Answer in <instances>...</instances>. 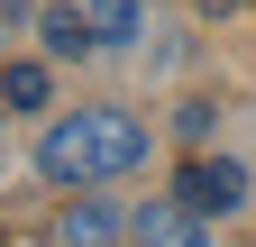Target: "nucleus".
Wrapping results in <instances>:
<instances>
[{
  "mask_svg": "<svg viewBox=\"0 0 256 247\" xmlns=\"http://www.w3.org/2000/svg\"><path fill=\"white\" fill-rule=\"evenodd\" d=\"M138 165H146V119H128V110H74L37 138L46 183H119Z\"/></svg>",
  "mask_w": 256,
  "mask_h": 247,
  "instance_id": "nucleus-1",
  "label": "nucleus"
},
{
  "mask_svg": "<svg viewBox=\"0 0 256 247\" xmlns=\"http://www.w3.org/2000/svg\"><path fill=\"white\" fill-rule=\"evenodd\" d=\"M174 192L202 210V220H229V210L247 202V165H238V156H202V165H183V183H174Z\"/></svg>",
  "mask_w": 256,
  "mask_h": 247,
  "instance_id": "nucleus-2",
  "label": "nucleus"
},
{
  "mask_svg": "<svg viewBox=\"0 0 256 247\" xmlns=\"http://www.w3.org/2000/svg\"><path fill=\"white\" fill-rule=\"evenodd\" d=\"M210 229H220V220H202L183 192H174V202H146L138 220H128V238H210Z\"/></svg>",
  "mask_w": 256,
  "mask_h": 247,
  "instance_id": "nucleus-3",
  "label": "nucleus"
},
{
  "mask_svg": "<svg viewBox=\"0 0 256 247\" xmlns=\"http://www.w3.org/2000/svg\"><path fill=\"white\" fill-rule=\"evenodd\" d=\"M37 37H46V55H92V46H101L92 18H82V0H55V10L37 18Z\"/></svg>",
  "mask_w": 256,
  "mask_h": 247,
  "instance_id": "nucleus-4",
  "label": "nucleus"
},
{
  "mask_svg": "<svg viewBox=\"0 0 256 247\" xmlns=\"http://www.w3.org/2000/svg\"><path fill=\"white\" fill-rule=\"evenodd\" d=\"M82 18H92L101 46H138L146 37V10H138V0H82Z\"/></svg>",
  "mask_w": 256,
  "mask_h": 247,
  "instance_id": "nucleus-5",
  "label": "nucleus"
},
{
  "mask_svg": "<svg viewBox=\"0 0 256 247\" xmlns=\"http://www.w3.org/2000/svg\"><path fill=\"white\" fill-rule=\"evenodd\" d=\"M119 229H128V220H119V210H101V202H74V210L55 220V238H64V247H74V238L92 247V238H119Z\"/></svg>",
  "mask_w": 256,
  "mask_h": 247,
  "instance_id": "nucleus-6",
  "label": "nucleus"
},
{
  "mask_svg": "<svg viewBox=\"0 0 256 247\" xmlns=\"http://www.w3.org/2000/svg\"><path fill=\"white\" fill-rule=\"evenodd\" d=\"M46 64H10V74H0V101H10V110H46Z\"/></svg>",
  "mask_w": 256,
  "mask_h": 247,
  "instance_id": "nucleus-7",
  "label": "nucleus"
},
{
  "mask_svg": "<svg viewBox=\"0 0 256 247\" xmlns=\"http://www.w3.org/2000/svg\"><path fill=\"white\" fill-rule=\"evenodd\" d=\"M192 10H202V18H229V10H247V0H192Z\"/></svg>",
  "mask_w": 256,
  "mask_h": 247,
  "instance_id": "nucleus-8",
  "label": "nucleus"
}]
</instances>
